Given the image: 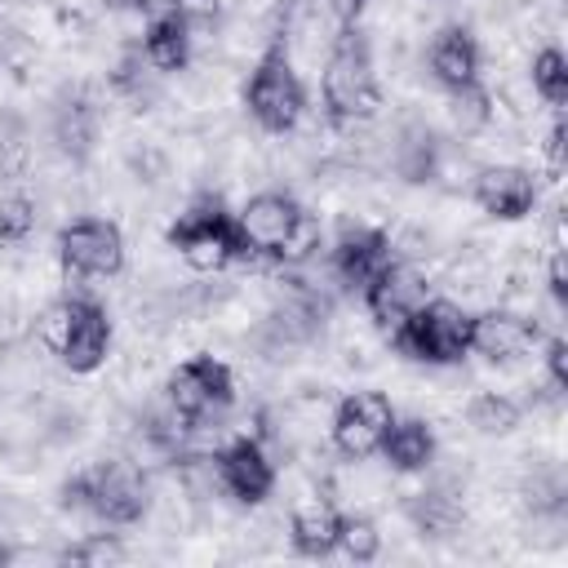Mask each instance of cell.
I'll return each instance as SVG.
<instances>
[{"mask_svg": "<svg viewBox=\"0 0 568 568\" xmlns=\"http://www.w3.org/2000/svg\"><path fill=\"white\" fill-rule=\"evenodd\" d=\"M124 555H129V550H124L120 537H111V532H93V537H84V541H75V546L62 550L67 564H84V568H106V564H120Z\"/></svg>", "mask_w": 568, "mask_h": 568, "instance_id": "23", "label": "cell"}, {"mask_svg": "<svg viewBox=\"0 0 568 568\" xmlns=\"http://www.w3.org/2000/svg\"><path fill=\"white\" fill-rule=\"evenodd\" d=\"M364 4L368 0H328V9H333V18L346 27V22H359V13H364Z\"/></svg>", "mask_w": 568, "mask_h": 568, "instance_id": "30", "label": "cell"}, {"mask_svg": "<svg viewBox=\"0 0 568 568\" xmlns=\"http://www.w3.org/2000/svg\"><path fill=\"white\" fill-rule=\"evenodd\" d=\"M532 89L550 102V106H564L568 102V58L559 49H541L532 58Z\"/></svg>", "mask_w": 568, "mask_h": 568, "instance_id": "21", "label": "cell"}, {"mask_svg": "<svg viewBox=\"0 0 568 568\" xmlns=\"http://www.w3.org/2000/svg\"><path fill=\"white\" fill-rule=\"evenodd\" d=\"M519 404L501 390H479L470 404H466V422L479 430V435H510L519 426Z\"/></svg>", "mask_w": 568, "mask_h": 568, "instance_id": "20", "label": "cell"}, {"mask_svg": "<svg viewBox=\"0 0 568 568\" xmlns=\"http://www.w3.org/2000/svg\"><path fill=\"white\" fill-rule=\"evenodd\" d=\"M328 262H333V275L346 288H364L390 262V240L382 231H373V226H342Z\"/></svg>", "mask_w": 568, "mask_h": 568, "instance_id": "15", "label": "cell"}, {"mask_svg": "<svg viewBox=\"0 0 568 568\" xmlns=\"http://www.w3.org/2000/svg\"><path fill=\"white\" fill-rule=\"evenodd\" d=\"M377 453H386L395 470H426L435 457V430L422 417H395Z\"/></svg>", "mask_w": 568, "mask_h": 568, "instance_id": "18", "label": "cell"}, {"mask_svg": "<svg viewBox=\"0 0 568 568\" xmlns=\"http://www.w3.org/2000/svg\"><path fill=\"white\" fill-rule=\"evenodd\" d=\"M546 373H550V386L555 390L568 386V342L564 337H550L546 342Z\"/></svg>", "mask_w": 568, "mask_h": 568, "instance_id": "28", "label": "cell"}, {"mask_svg": "<svg viewBox=\"0 0 568 568\" xmlns=\"http://www.w3.org/2000/svg\"><path fill=\"white\" fill-rule=\"evenodd\" d=\"M430 71L435 80L453 93V89H466L479 80V44L466 27H444L430 44Z\"/></svg>", "mask_w": 568, "mask_h": 568, "instance_id": "16", "label": "cell"}, {"mask_svg": "<svg viewBox=\"0 0 568 568\" xmlns=\"http://www.w3.org/2000/svg\"><path fill=\"white\" fill-rule=\"evenodd\" d=\"M546 284H550V297L564 306V302H568V262H564L559 248H555V257H550V275H546Z\"/></svg>", "mask_w": 568, "mask_h": 568, "instance_id": "29", "label": "cell"}, {"mask_svg": "<svg viewBox=\"0 0 568 568\" xmlns=\"http://www.w3.org/2000/svg\"><path fill=\"white\" fill-rule=\"evenodd\" d=\"M244 106H248V115L266 133H288L302 120V111H306V84L293 71V62H288V53L280 44H271L257 58V67H253V75L244 84Z\"/></svg>", "mask_w": 568, "mask_h": 568, "instance_id": "7", "label": "cell"}, {"mask_svg": "<svg viewBox=\"0 0 568 568\" xmlns=\"http://www.w3.org/2000/svg\"><path fill=\"white\" fill-rule=\"evenodd\" d=\"M4 559H9V541L0 537V564H4Z\"/></svg>", "mask_w": 568, "mask_h": 568, "instance_id": "33", "label": "cell"}, {"mask_svg": "<svg viewBox=\"0 0 568 568\" xmlns=\"http://www.w3.org/2000/svg\"><path fill=\"white\" fill-rule=\"evenodd\" d=\"M399 355L422 364H462L470 355V315L448 297H426L404 324L390 328Z\"/></svg>", "mask_w": 568, "mask_h": 568, "instance_id": "5", "label": "cell"}, {"mask_svg": "<svg viewBox=\"0 0 568 568\" xmlns=\"http://www.w3.org/2000/svg\"><path fill=\"white\" fill-rule=\"evenodd\" d=\"M488 89L475 80V84H466V89H453V120L462 124V129H479V124H488Z\"/></svg>", "mask_w": 568, "mask_h": 568, "instance_id": "26", "label": "cell"}, {"mask_svg": "<svg viewBox=\"0 0 568 568\" xmlns=\"http://www.w3.org/2000/svg\"><path fill=\"white\" fill-rule=\"evenodd\" d=\"M470 195H475L479 213H488L497 222H519L537 204V178L528 169H519V164H493V169H484L475 178Z\"/></svg>", "mask_w": 568, "mask_h": 568, "instance_id": "13", "label": "cell"}, {"mask_svg": "<svg viewBox=\"0 0 568 568\" xmlns=\"http://www.w3.org/2000/svg\"><path fill=\"white\" fill-rule=\"evenodd\" d=\"M31 226H36V204H31L27 195H18V191L0 195V244L27 240Z\"/></svg>", "mask_w": 568, "mask_h": 568, "instance_id": "24", "label": "cell"}, {"mask_svg": "<svg viewBox=\"0 0 568 568\" xmlns=\"http://www.w3.org/2000/svg\"><path fill=\"white\" fill-rule=\"evenodd\" d=\"M337 546H342L355 564H368V559H377V550H382V532H377V524H373L368 515H342V524H337Z\"/></svg>", "mask_w": 568, "mask_h": 568, "instance_id": "22", "label": "cell"}, {"mask_svg": "<svg viewBox=\"0 0 568 568\" xmlns=\"http://www.w3.org/2000/svg\"><path fill=\"white\" fill-rule=\"evenodd\" d=\"M164 395H169V408H173L182 422L200 426V422H213L217 413L231 408V399H235V377H231V368H226L222 359H213V355H191V359H182V364L169 373Z\"/></svg>", "mask_w": 568, "mask_h": 568, "instance_id": "8", "label": "cell"}, {"mask_svg": "<svg viewBox=\"0 0 568 568\" xmlns=\"http://www.w3.org/2000/svg\"><path fill=\"white\" fill-rule=\"evenodd\" d=\"M44 346L71 368V373H93L106 351H111V320L106 306L93 297H62L44 311L40 320Z\"/></svg>", "mask_w": 568, "mask_h": 568, "instance_id": "4", "label": "cell"}, {"mask_svg": "<svg viewBox=\"0 0 568 568\" xmlns=\"http://www.w3.org/2000/svg\"><path fill=\"white\" fill-rule=\"evenodd\" d=\"M546 155H550V164H555V169L564 164V124H555V129H550V138H546Z\"/></svg>", "mask_w": 568, "mask_h": 568, "instance_id": "31", "label": "cell"}, {"mask_svg": "<svg viewBox=\"0 0 568 568\" xmlns=\"http://www.w3.org/2000/svg\"><path fill=\"white\" fill-rule=\"evenodd\" d=\"M324 111L337 124H355V120H373L382 106V89H377V71H373V49L368 36L346 22L324 58Z\"/></svg>", "mask_w": 568, "mask_h": 568, "instance_id": "2", "label": "cell"}, {"mask_svg": "<svg viewBox=\"0 0 568 568\" xmlns=\"http://www.w3.org/2000/svg\"><path fill=\"white\" fill-rule=\"evenodd\" d=\"M58 142L67 151H75V155L89 151V142H93V111L84 102H71V106L58 111Z\"/></svg>", "mask_w": 568, "mask_h": 568, "instance_id": "25", "label": "cell"}, {"mask_svg": "<svg viewBox=\"0 0 568 568\" xmlns=\"http://www.w3.org/2000/svg\"><path fill=\"white\" fill-rule=\"evenodd\" d=\"M213 462H217V479H222V488H226L235 501L257 506V501L271 497V488H275V466H271V457L262 453L257 439L240 435V439H231Z\"/></svg>", "mask_w": 568, "mask_h": 568, "instance_id": "12", "label": "cell"}, {"mask_svg": "<svg viewBox=\"0 0 568 568\" xmlns=\"http://www.w3.org/2000/svg\"><path fill=\"white\" fill-rule=\"evenodd\" d=\"M337 524H342V515H337L333 506H324V501L297 506V510H293V524H288V541H293L297 555L324 559V555L337 550Z\"/></svg>", "mask_w": 568, "mask_h": 568, "instance_id": "19", "label": "cell"}, {"mask_svg": "<svg viewBox=\"0 0 568 568\" xmlns=\"http://www.w3.org/2000/svg\"><path fill=\"white\" fill-rule=\"evenodd\" d=\"M390 422H395V408L382 390H351V395H342V404L333 413V444L355 462L373 457L382 448Z\"/></svg>", "mask_w": 568, "mask_h": 568, "instance_id": "10", "label": "cell"}, {"mask_svg": "<svg viewBox=\"0 0 568 568\" xmlns=\"http://www.w3.org/2000/svg\"><path fill=\"white\" fill-rule=\"evenodd\" d=\"M240 231L253 244V253L284 262V266H302L306 257H315L320 248V217L306 213L293 195L284 191H262L253 195L240 213Z\"/></svg>", "mask_w": 568, "mask_h": 568, "instance_id": "1", "label": "cell"}, {"mask_svg": "<svg viewBox=\"0 0 568 568\" xmlns=\"http://www.w3.org/2000/svg\"><path fill=\"white\" fill-rule=\"evenodd\" d=\"M359 293H364V306H368L373 324L390 333L395 324H404V320L426 302V280H422L417 266L390 257V262H386Z\"/></svg>", "mask_w": 568, "mask_h": 568, "instance_id": "11", "label": "cell"}, {"mask_svg": "<svg viewBox=\"0 0 568 568\" xmlns=\"http://www.w3.org/2000/svg\"><path fill=\"white\" fill-rule=\"evenodd\" d=\"M541 337L537 320L528 315H515V311H484V315H470V351L493 359V364H506V359H519L524 351H532V342Z\"/></svg>", "mask_w": 568, "mask_h": 568, "instance_id": "14", "label": "cell"}, {"mask_svg": "<svg viewBox=\"0 0 568 568\" xmlns=\"http://www.w3.org/2000/svg\"><path fill=\"white\" fill-rule=\"evenodd\" d=\"M62 501L98 515L102 524H138L146 515V479L129 462H98L62 484Z\"/></svg>", "mask_w": 568, "mask_h": 568, "instance_id": "6", "label": "cell"}, {"mask_svg": "<svg viewBox=\"0 0 568 568\" xmlns=\"http://www.w3.org/2000/svg\"><path fill=\"white\" fill-rule=\"evenodd\" d=\"M142 58L155 71H182L191 62V27L178 13H155L142 31Z\"/></svg>", "mask_w": 568, "mask_h": 568, "instance_id": "17", "label": "cell"}, {"mask_svg": "<svg viewBox=\"0 0 568 568\" xmlns=\"http://www.w3.org/2000/svg\"><path fill=\"white\" fill-rule=\"evenodd\" d=\"M58 257L75 275H120L124 235L106 217H75L58 231Z\"/></svg>", "mask_w": 568, "mask_h": 568, "instance_id": "9", "label": "cell"}, {"mask_svg": "<svg viewBox=\"0 0 568 568\" xmlns=\"http://www.w3.org/2000/svg\"><path fill=\"white\" fill-rule=\"evenodd\" d=\"M169 13H178L191 31H209L222 22V0H169Z\"/></svg>", "mask_w": 568, "mask_h": 568, "instance_id": "27", "label": "cell"}, {"mask_svg": "<svg viewBox=\"0 0 568 568\" xmlns=\"http://www.w3.org/2000/svg\"><path fill=\"white\" fill-rule=\"evenodd\" d=\"M106 9H129V13H142V9H151V0H106Z\"/></svg>", "mask_w": 568, "mask_h": 568, "instance_id": "32", "label": "cell"}, {"mask_svg": "<svg viewBox=\"0 0 568 568\" xmlns=\"http://www.w3.org/2000/svg\"><path fill=\"white\" fill-rule=\"evenodd\" d=\"M169 244H173L195 271H222V266H231V262L257 257L253 244H248L244 231H240V217L226 213V204H222L217 195L191 200V204L173 217Z\"/></svg>", "mask_w": 568, "mask_h": 568, "instance_id": "3", "label": "cell"}]
</instances>
